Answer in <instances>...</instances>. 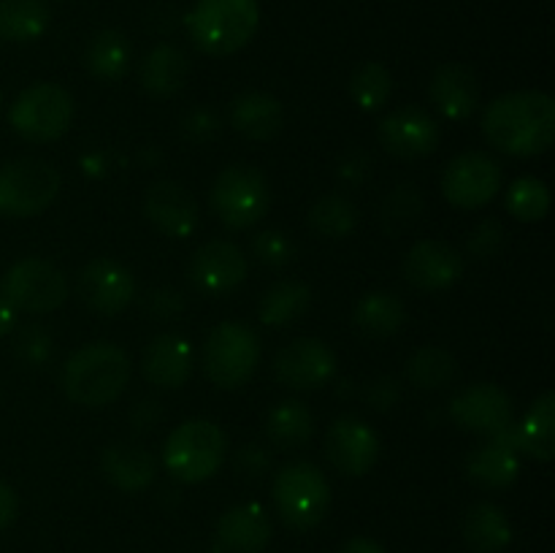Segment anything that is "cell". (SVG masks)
I'll list each match as a JSON object with an SVG mask.
<instances>
[{
	"instance_id": "17",
	"label": "cell",
	"mask_w": 555,
	"mask_h": 553,
	"mask_svg": "<svg viewBox=\"0 0 555 553\" xmlns=\"http://www.w3.org/2000/svg\"><path fill=\"white\" fill-rule=\"evenodd\" d=\"M249 260L242 253V247L228 239H215L195 249L193 260L188 266V276L201 293L206 296H225L236 291L247 280Z\"/></svg>"
},
{
	"instance_id": "44",
	"label": "cell",
	"mask_w": 555,
	"mask_h": 553,
	"mask_svg": "<svg viewBox=\"0 0 555 553\" xmlns=\"http://www.w3.org/2000/svg\"><path fill=\"white\" fill-rule=\"evenodd\" d=\"M269 466H271L269 448H263V445H244V448H238L236 470L242 472L244 477L258 480V477H263L266 472H269Z\"/></svg>"
},
{
	"instance_id": "49",
	"label": "cell",
	"mask_w": 555,
	"mask_h": 553,
	"mask_svg": "<svg viewBox=\"0 0 555 553\" xmlns=\"http://www.w3.org/2000/svg\"><path fill=\"white\" fill-rule=\"evenodd\" d=\"M339 553H385V548L377 540H372V537H350L339 548Z\"/></svg>"
},
{
	"instance_id": "19",
	"label": "cell",
	"mask_w": 555,
	"mask_h": 553,
	"mask_svg": "<svg viewBox=\"0 0 555 553\" xmlns=\"http://www.w3.org/2000/svg\"><path fill=\"white\" fill-rule=\"evenodd\" d=\"M464 255L439 239H421L404 255L406 282L417 291H448L464 276Z\"/></svg>"
},
{
	"instance_id": "21",
	"label": "cell",
	"mask_w": 555,
	"mask_h": 553,
	"mask_svg": "<svg viewBox=\"0 0 555 553\" xmlns=\"http://www.w3.org/2000/svg\"><path fill=\"white\" fill-rule=\"evenodd\" d=\"M141 372L157 388H182L193 374V347L179 334H157L141 352Z\"/></svg>"
},
{
	"instance_id": "6",
	"label": "cell",
	"mask_w": 555,
	"mask_h": 553,
	"mask_svg": "<svg viewBox=\"0 0 555 553\" xmlns=\"http://www.w3.org/2000/svg\"><path fill=\"white\" fill-rule=\"evenodd\" d=\"M260 363V336L249 325L225 320L204 342V372L220 390H236L253 380Z\"/></svg>"
},
{
	"instance_id": "30",
	"label": "cell",
	"mask_w": 555,
	"mask_h": 553,
	"mask_svg": "<svg viewBox=\"0 0 555 553\" xmlns=\"http://www.w3.org/2000/svg\"><path fill=\"white\" fill-rule=\"evenodd\" d=\"M266 434H269L271 445L282 450L301 448L312 439L314 434V417L309 407L298 399H285L266 415Z\"/></svg>"
},
{
	"instance_id": "8",
	"label": "cell",
	"mask_w": 555,
	"mask_h": 553,
	"mask_svg": "<svg viewBox=\"0 0 555 553\" xmlns=\"http://www.w3.org/2000/svg\"><path fill=\"white\" fill-rule=\"evenodd\" d=\"M274 504L280 518L291 529L309 531L331 510V486L320 466L312 461H296L276 472L274 477Z\"/></svg>"
},
{
	"instance_id": "42",
	"label": "cell",
	"mask_w": 555,
	"mask_h": 553,
	"mask_svg": "<svg viewBox=\"0 0 555 553\" xmlns=\"http://www.w3.org/2000/svg\"><path fill=\"white\" fill-rule=\"evenodd\" d=\"M184 307H188L184 293L177 291V287H155L144 298V312L152 320H171L177 314H182Z\"/></svg>"
},
{
	"instance_id": "28",
	"label": "cell",
	"mask_w": 555,
	"mask_h": 553,
	"mask_svg": "<svg viewBox=\"0 0 555 553\" xmlns=\"http://www.w3.org/2000/svg\"><path fill=\"white\" fill-rule=\"evenodd\" d=\"M352 320L366 339H388L406 323V307L399 293L372 291L356 304Z\"/></svg>"
},
{
	"instance_id": "9",
	"label": "cell",
	"mask_w": 555,
	"mask_h": 553,
	"mask_svg": "<svg viewBox=\"0 0 555 553\" xmlns=\"http://www.w3.org/2000/svg\"><path fill=\"white\" fill-rule=\"evenodd\" d=\"M60 171L41 157H20L0 168V215L36 217L60 195Z\"/></svg>"
},
{
	"instance_id": "10",
	"label": "cell",
	"mask_w": 555,
	"mask_h": 553,
	"mask_svg": "<svg viewBox=\"0 0 555 553\" xmlns=\"http://www.w3.org/2000/svg\"><path fill=\"white\" fill-rule=\"evenodd\" d=\"M0 296L27 314H49L68 298V280L43 258H22L0 280Z\"/></svg>"
},
{
	"instance_id": "36",
	"label": "cell",
	"mask_w": 555,
	"mask_h": 553,
	"mask_svg": "<svg viewBox=\"0 0 555 553\" xmlns=\"http://www.w3.org/2000/svg\"><path fill=\"white\" fill-rule=\"evenodd\" d=\"M423 193L417 190V184L404 182L396 184L388 195L379 204V228H383L388 236H399V233L410 231L423 215Z\"/></svg>"
},
{
	"instance_id": "2",
	"label": "cell",
	"mask_w": 555,
	"mask_h": 553,
	"mask_svg": "<svg viewBox=\"0 0 555 553\" xmlns=\"http://www.w3.org/2000/svg\"><path fill=\"white\" fill-rule=\"evenodd\" d=\"M130 356L114 342L79 347L63 366V390L79 407H108L125 394L130 380Z\"/></svg>"
},
{
	"instance_id": "7",
	"label": "cell",
	"mask_w": 555,
	"mask_h": 553,
	"mask_svg": "<svg viewBox=\"0 0 555 553\" xmlns=\"http://www.w3.org/2000/svg\"><path fill=\"white\" fill-rule=\"evenodd\" d=\"M271 206V188L266 173L249 163H233L217 173L211 184V209L222 226L233 231L258 226Z\"/></svg>"
},
{
	"instance_id": "43",
	"label": "cell",
	"mask_w": 555,
	"mask_h": 553,
	"mask_svg": "<svg viewBox=\"0 0 555 553\" xmlns=\"http://www.w3.org/2000/svg\"><path fill=\"white\" fill-rule=\"evenodd\" d=\"M222 123L211 108H193L188 117L182 119V136L193 144H206V141H215L220 136Z\"/></svg>"
},
{
	"instance_id": "46",
	"label": "cell",
	"mask_w": 555,
	"mask_h": 553,
	"mask_svg": "<svg viewBox=\"0 0 555 553\" xmlns=\"http://www.w3.org/2000/svg\"><path fill=\"white\" fill-rule=\"evenodd\" d=\"M372 173V157L366 152H350L339 160V177L345 182L358 184V182H366V177Z\"/></svg>"
},
{
	"instance_id": "38",
	"label": "cell",
	"mask_w": 555,
	"mask_h": 553,
	"mask_svg": "<svg viewBox=\"0 0 555 553\" xmlns=\"http://www.w3.org/2000/svg\"><path fill=\"white\" fill-rule=\"evenodd\" d=\"M507 209L520 222H540L551 211V190L537 177H518L507 190Z\"/></svg>"
},
{
	"instance_id": "50",
	"label": "cell",
	"mask_w": 555,
	"mask_h": 553,
	"mask_svg": "<svg viewBox=\"0 0 555 553\" xmlns=\"http://www.w3.org/2000/svg\"><path fill=\"white\" fill-rule=\"evenodd\" d=\"M14 329H16V309L11 307L3 296H0V339H3V336H9Z\"/></svg>"
},
{
	"instance_id": "47",
	"label": "cell",
	"mask_w": 555,
	"mask_h": 553,
	"mask_svg": "<svg viewBox=\"0 0 555 553\" xmlns=\"http://www.w3.org/2000/svg\"><path fill=\"white\" fill-rule=\"evenodd\" d=\"M160 415H163L160 401L141 399V401H135L133 412H130V423H133L139 432H152V428H155V423L160 421Z\"/></svg>"
},
{
	"instance_id": "29",
	"label": "cell",
	"mask_w": 555,
	"mask_h": 553,
	"mask_svg": "<svg viewBox=\"0 0 555 553\" xmlns=\"http://www.w3.org/2000/svg\"><path fill=\"white\" fill-rule=\"evenodd\" d=\"M464 540L475 553H499L513 542V524L493 502H477L464 515Z\"/></svg>"
},
{
	"instance_id": "16",
	"label": "cell",
	"mask_w": 555,
	"mask_h": 553,
	"mask_svg": "<svg viewBox=\"0 0 555 553\" xmlns=\"http://www.w3.org/2000/svg\"><path fill=\"white\" fill-rule=\"evenodd\" d=\"M377 139L388 155L401 157V160H417L437 150L442 141V130L426 108L404 106L383 117Z\"/></svg>"
},
{
	"instance_id": "4",
	"label": "cell",
	"mask_w": 555,
	"mask_h": 553,
	"mask_svg": "<svg viewBox=\"0 0 555 553\" xmlns=\"http://www.w3.org/2000/svg\"><path fill=\"white\" fill-rule=\"evenodd\" d=\"M225 432L204 417L179 423L163 442V466L179 483L209 480L225 464Z\"/></svg>"
},
{
	"instance_id": "48",
	"label": "cell",
	"mask_w": 555,
	"mask_h": 553,
	"mask_svg": "<svg viewBox=\"0 0 555 553\" xmlns=\"http://www.w3.org/2000/svg\"><path fill=\"white\" fill-rule=\"evenodd\" d=\"M16 510H20V499H16L14 488L0 480V531L11 526V520L16 518Z\"/></svg>"
},
{
	"instance_id": "13",
	"label": "cell",
	"mask_w": 555,
	"mask_h": 553,
	"mask_svg": "<svg viewBox=\"0 0 555 553\" xmlns=\"http://www.w3.org/2000/svg\"><path fill=\"white\" fill-rule=\"evenodd\" d=\"M336 374V352L314 336H298L287 342L274 358V377L285 388L312 390L323 388Z\"/></svg>"
},
{
	"instance_id": "41",
	"label": "cell",
	"mask_w": 555,
	"mask_h": 553,
	"mask_svg": "<svg viewBox=\"0 0 555 553\" xmlns=\"http://www.w3.org/2000/svg\"><path fill=\"white\" fill-rule=\"evenodd\" d=\"M504 244V228L496 217H488L480 226L472 231V236L466 239V253L477 260H488L502 249Z\"/></svg>"
},
{
	"instance_id": "32",
	"label": "cell",
	"mask_w": 555,
	"mask_h": 553,
	"mask_svg": "<svg viewBox=\"0 0 555 553\" xmlns=\"http://www.w3.org/2000/svg\"><path fill=\"white\" fill-rule=\"evenodd\" d=\"M312 304V291L309 285L298 280H282L274 282L269 291L263 293L258 307V318L263 325H274V329H282V325H291L293 320L301 318L304 312Z\"/></svg>"
},
{
	"instance_id": "3",
	"label": "cell",
	"mask_w": 555,
	"mask_h": 553,
	"mask_svg": "<svg viewBox=\"0 0 555 553\" xmlns=\"http://www.w3.org/2000/svg\"><path fill=\"white\" fill-rule=\"evenodd\" d=\"M258 22V0H195L188 14V33L204 54L228 57L253 41Z\"/></svg>"
},
{
	"instance_id": "26",
	"label": "cell",
	"mask_w": 555,
	"mask_h": 553,
	"mask_svg": "<svg viewBox=\"0 0 555 553\" xmlns=\"http://www.w3.org/2000/svg\"><path fill=\"white\" fill-rule=\"evenodd\" d=\"M285 112L269 92H244L231 106V125L249 141H271L282 130Z\"/></svg>"
},
{
	"instance_id": "24",
	"label": "cell",
	"mask_w": 555,
	"mask_h": 553,
	"mask_svg": "<svg viewBox=\"0 0 555 553\" xmlns=\"http://www.w3.org/2000/svg\"><path fill=\"white\" fill-rule=\"evenodd\" d=\"M101 472L119 491L139 493L155 480L157 464L150 450L141 445L114 442L101 450Z\"/></svg>"
},
{
	"instance_id": "22",
	"label": "cell",
	"mask_w": 555,
	"mask_h": 553,
	"mask_svg": "<svg viewBox=\"0 0 555 553\" xmlns=\"http://www.w3.org/2000/svg\"><path fill=\"white\" fill-rule=\"evenodd\" d=\"M466 477L482 488H507L520 475V450L515 445L513 426L488 439L464 464Z\"/></svg>"
},
{
	"instance_id": "51",
	"label": "cell",
	"mask_w": 555,
	"mask_h": 553,
	"mask_svg": "<svg viewBox=\"0 0 555 553\" xmlns=\"http://www.w3.org/2000/svg\"><path fill=\"white\" fill-rule=\"evenodd\" d=\"M0 103H3V90H0Z\"/></svg>"
},
{
	"instance_id": "40",
	"label": "cell",
	"mask_w": 555,
	"mask_h": 553,
	"mask_svg": "<svg viewBox=\"0 0 555 553\" xmlns=\"http://www.w3.org/2000/svg\"><path fill=\"white\" fill-rule=\"evenodd\" d=\"M253 253L260 263L271 266V269H282V266L293 263V258H296V244L285 231L269 228V231L255 233Z\"/></svg>"
},
{
	"instance_id": "37",
	"label": "cell",
	"mask_w": 555,
	"mask_h": 553,
	"mask_svg": "<svg viewBox=\"0 0 555 553\" xmlns=\"http://www.w3.org/2000/svg\"><path fill=\"white\" fill-rule=\"evenodd\" d=\"M390 92H393V76L377 60L361 63L352 70L350 95L363 112H377V108H383L388 103Z\"/></svg>"
},
{
	"instance_id": "23",
	"label": "cell",
	"mask_w": 555,
	"mask_h": 553,
	"mask_svg": "<svg viewBox=\"0 0 555 553\" xmlns=\"http://www.w3.org/2000/svg\"><path fill=\"white\" fill-rule=\"evenodd\" d=\"M271 542V518L260 504H236L217 520V545L231 553H260Z\"/></svg>"
},
{
	"instance_id": "14",
	"label": "cell",
	"mask_w": 555,
	"mask_h": 553,
	"mask_svg": "<svg viewBox=\"0 0 555 553\" xmlns=\"http://www.w3.org/2000/svg\"><path fill=\"white\" fill-rule=\"evenodd\" d=\"M76 293L95 314H119L135 298V276L128 266L114 258H95L81 269Z\"/></svg>"
},
{
	"instance_id": "34",
	"label": "cell",
	"mask_w": 555,
	"mask_h": 553,
	"mask_svg": "<svg viewBox=\"0 0 555 553\" xmlns=\"http://www.w3.org/2000/svg\"><path fill=\"white\" fill-rule=\"evenodd\" d=\"M361 211L356 201L347 198L345 193H328L318 198L309 209V228L323 239H347L356 233Z\"/></svg>"
},
{
	"instance_id": "1",
	"label": "cell",
	"mask_w": 555,
	"mask_h": 553,
	"mask_svg": "<svg viewBox=\"0 0 555 553\" xmlns=\"http://www.w3.org/2000/svg\"><path fill=\"white\" fill-rule=\"evenodd\" d=\"M482 136L504 155H542L555 139V101L542 90L499 95L482 114Z\"/></svg>"
},
{
	"instance_id": "5",
	"label": "cell",
	"mask_w": 555,
	"mask_h": 553,
	"mask_svg": "<svg viewBox=\"0 0 555 553\" xmlns=\"http://www.w3.org/2000/svg\"><path fill=\"white\" fill-rule=\"evenodd\" d=\"M74 95L54 81L25 87L9 108V125L33 144H49L74 125Z\"/></svg>"
},
{
	"instance_id": "39",
	"label": "cell",
	"mask_w": 555,
	"mask_h": 553,
	"mask_svg": "<svg viewBox=\"0 0 555 553\" xmlns=\"http://www.w3.org/2000/svg\"><path fill=\"white\" fill-rule=\"evenodd\" d=\"M14 356L20 358L22 366H43L52 358V336H49V331L38 323L22 325L14 336Z\"/></svg>"
},
{
	"instance_id": "27",
	"label": "cell",
	"mask_w": 555,
	"mask_h": 553,
	"mask_svg": "<svg viewBox=\"0 0 555 553\" xmlns=\"http://www.w3.org/2000/svg\"><path fill=\"white\" fill-rule=\"evenodd\" d=\"M515 432V445L520 453H529L537 461H551L555 455V394L545 390L531 401L524 423Z\"/></svg>"
},
{
	"instance_id": "15",
	"label": "cell",
	"mask_w": 555,
	"mask_h": 553,
	"mask_svg": "<svg viewBox=\"0 0 555 553\" xmlns=\"http://www.w3.org/2000/svg\"><path fill=\"white\" fill-rule=\"evenodd\" d=\"M325 453L341 475L363 477L377 466L383 442L366 421L341 415L331 423L328 434H325Z\"/></svg>"
},
{
	"instance_id": "20",
	"label": "cell",
	"mask_w": 555,
	"mask_h": 553,
	"mask_svg": "<svg viewBox=\"0 0 555 553\" xmlns=\"http://www.w3.org/2000/svg\"><path fill=\"white\" fill-rule=\"evenodd\" d=\"M428 98L444 119L464 123L475 114L477 103H480V81L469 65L444 63L431 74Z\"/></svg>"
},
{
	"instance_id": "18",
	"label": "cell",
	"mask_w": 555,
	"mask_h": 553,
	"mask_svg": "<svg viewBox=\"0 0 555 553\" xmlns=\"http://www.w3.org/2000/svg\"><path fill=\"white\" fill-rule=\"evenodd\" d=\"M144 215L157 231L171 239L193 236L201 222L198 201L177 179H157L146 188Z\"/></svg>"
},
{
	"instance_id": "33",
	"label": "cell",
	"mask_w": 555,
	"mask_h": 553,
	"mask_svg": "<svg viewBox=\"0 0 555 553\" xmlns=\"http://www.w3.org/2000/svg\"><path fill=\"white\" fill-rule=\"evenodd\" d=\"M85 65L95 79L117 81L130 68V41L119 30H101L87 43Z\"/></svg>"
},
{
	"instance_id": "11",
	"label": "cell",
	"mask_w": 555,
	"mask_h": 553,
	"mask_svg": "<svg viewBox=\"0 0 555 553\" xmlns=\"http://www.w3.org/2000/svg\"><path fill=\"white\" fill-rule=\"evenodd\" d=\"M502 190V166L486 152H461L442 173V193L455 209H482Z\"/></svg>"
},
{
	"instance_id": "25",
	"label": "cell",
	"mask_w": 555,
	"mask_h": 553,
	"mask_svg": "<svg viewBox=\"0 0 555 553\" xmlns=\"http://www.w3.org/2000/svg\"><path fill=\"white\" fill-rule=\"evenodd\" d=\"M190 76V60L173 43H157L144 57L139 70L141 90L152 98H173L184 90Z\"/></svg>"
},
{
	"instance_id": "12",
	"label": "cell",
	"mask_w": 555,
	"mask_h": 553,
	"mask_svg": "<svg viewBox=\"0 0 555 553\" xmlns=\"http://www.w3.org/2000/svg\"><path fill=\"white\" fill-rule=\"evenodd\" d=\"M450 417L459 428L480 437H496L513 426V396L496 383H475L450 399Z\"/></svg>"
},
{
	"instance_id": "45",
	"label": "cell",
	"mask_w": 555,
	"mask_h": 553,
	"mask_svg": "<svg viewBox=\"0 0 555 553\" xmlns=\"http://www.w3.org/2000/svg\"><path fill=\"white\" fill-rule=\"evenodd\" d=\"M401 399V388H399V380L390 377V374H385V377H377L369 383L366 388V401L372 410L377 412H388L390 407L399 404Z\"/></svg>"
},
{
	"instance_id": "35",
	"label": "cell",
	"mask_w": 555,
	"mask_h": 553,
	"mask_svg": "<svg viewBox=\"0 0 555 553\" xmlns=\"http://www.w3.org/2000/svg\"><path fill=\"white\" fill-rule=\"evenodd\" d=\"M406 380L421 390H439L450 385L459 374V363L455 356L444 347L426 345L417 347L410 358H406Z\"/></svg>"
},
{
	"instance_id": "31",
	"label": "cell",
	"mask_w": 555,
	"mask_h": 553,
	"mask_svg": "<svg viewBox=\"0 0 555 553\" xmlns=\"http://www.w3.org/2000/svg\"><path fill=\"white\" fill-rule=\"evenodd\" d=\"M49 27V5L43 0H0V41H36Z\"/></svg>"
}]
</instances>
